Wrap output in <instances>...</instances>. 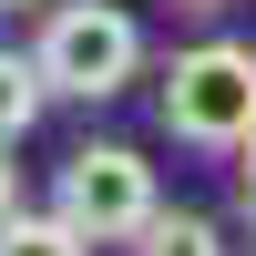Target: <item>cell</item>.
I'll return each instance as SVG.
<instances>
[{
	"mask_svg": "<svg viewBox=\"0 0 256 256\" xmlns=\"http://www.w3.org/2000/svg\"><path fill=\"white\" fill-rule=\"evenodd\" d=\"M41 102H52V82H41L31 52H0V144H20L41 123Z\"/></svg>",
	"mask_w": 256,
	"mask_h": 256,
	"instance_id": "5b68a950",
	"label": "cell"
},
{
	"mask_svg": "<svg viewBox=\"0 0 256 256\" xmlns=\"http://www.w3.org/2000/svg\"><path fill=\"white\" fill-rule=\"evenodd\" d=\"M0 256H92V236H82V226H62V216H31V205H20V216L0 226Z\"/></svg>",
	"mask_w": 256,
	"mask_h": 256,
	"instance_id": "8992f818",
	"label": "cell"
},
{
	"mask_svg": "<svg viewBox=\"0 0 256 256\" xmlns=\"http://www.w3.org/2000/svg\"><path fill=\"white\" fill-rule=\"evenodd\" d=\"M52 216L82 226L92 246H134L144 226L164 216V184H154V164H144L134 144H72L62 174H52Z\"/></svg>",
	"mask_w": 256,
	"mask_h": 256,
	"instance_id": "3957f363",
	"label": "cell"
},
{
	"mask_svg": "<svg viewBox=\"0 0 256 256\" xmlns=\"http://www.w3.org/2000/svg\"><path fill=\"white\" fill-rule=\"evenodd\" d=\"M174 10H195V20H216V10H226V0H174Z\"/></svg>",
	"mask_w": 256,
	"mask_h": 256,
	"instance_id": "9c48e42d",
	"label": "cell"
},
{
	"mask_svg": "<svg viewBox=\"0 0 256 256\" xmlns=\"http://www.w3.org/2000/svg\"><path fill=\"white\" fill-rule=\"evenodd\" d=\"M20 216V164H10V144H0V226Z\"/></svg>",
	"mask_w": 256,
	"mask_h": 256,
	"instance_id": "ba28073f",
	"label": "cell"
},
{
	"mask_svg": "<svg viewBox=\"0 0 256 256\" xmlns=\"http://www.w3.org/2000/svg\"><path fill=\"white\" fill-rule=\"evenodd\" d=\"M31 62L52 82V102H113L144 82V20L123 0H52L31 31Z\"/></svg>",
	"mask_w": 256,
	"mask_h": 256,
	"instance_id": "6da1fadb",
	"label": "cell"
},
{
	"mask_svg": "<svg viewBox=\"0 0 256 256\" xmlns=\"http://www.w3.org/2000/svg\"><path fill=\"white\" fill-rule=\"evenodd\" d=\"M134 256H226V226L195 216V205H164V216L134 236Z\"/></svg>",
	"mask_w": 256,
	"mask_h": 256,
	"instance_id": "277c9868",
	"label": "cell"
},
{
	"mask_svg": "<svg viewBox=\"0 0 256 256\" xmlns=\"http://www.w3.org/2000/svg\"><path fill=\"white\" fill-rule=\"evenodd\" d=\"M164 134L195 154L256 144V41H184L164 62Z\"/></svg>",
	"mask_w": 256,
	"mask_h": 256,
	"instance_id": "7a4b0ae2",
	"label": "cell"
},
{
	"mask_svg": "<svg viewBox=\"0 0 256 256\" xmlns=\"http://www.w3.org/2000/svg\"><path fill=\"white\" fill-rule=\"evenodd\" d=\"M236 216L256 226V144H246V154H236Z\"/></svg>",
	"mask_w": 256,
	"mask_h": 256,
	"instance_id": "52a82bcc",
	"label": "cell"
},
{
	"mask_svg": "<svg viewBox=\"0 0 256 256\" xmlns=\"http://www.w3.org/2000/svg\"><path fill=\"white\" fill-rule=\"evenodd\" d=\"M10 10H31V0H0V20H10Z\"/></svg>",
	"mask_w": 256,
	"mask_h": 256,
	"instance_id": "30bf717a",
	"label": "cell"
}]
</instances>
